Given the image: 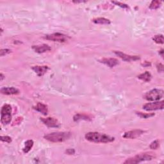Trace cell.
<instances>
[{"label": "cell", "instance_id": "8", "mask_svg": "<svg viewBox=\"0 0 164 164\" xmlns=\"http://www.w3.org/2000/svg\"><path fill=\"white\" fill-rule=\"evenodd\" d=\"M40 121L44 125L48 128H60V123L57 119L54 117H47V118H40Z\"/></svg>", "mask_w": 164, "mask_h": 164}, {"label": "cell", "instance_id": "31", "mask_svg": "<svg viewBox=\"0 0 164 164\" xmlns=\"http://www.w3.org/2000/svg\"><path fill=\"white\" fill-rule=\"evenodd\" d=\"M4 78H5V76L3 75V73L0 74V80L3 81V80Z\"/></svg>", "mask_w": 164, "mask_h": 164}, {"label": "cell", "instance_id": "17", "mask_svg": "<svg viewBox=\"0 0 164 164\" xmlns=\"http://www.w3.org/2000/svg\"><path fill=\"white\" fill-rule=\"evenodd\" d=\"M138 78L145 82H149L151 80V78H152V76H151L149 72L146 71L145 72H144V73L138 75Z\"/></svg>", "mask_w": 164, "mask_h": 164}, {"label": "cell", "instance_id": "6", "mask_svg": "<svg viewBox=\"0 0 164 164\" xmlns=\"http://www.w3.org/2000/svg\"><path fill=\"white\" fill-rule=\"evenodd\" d=\"M46 40L54 41V42H65L69 39V37L61 33H54L49 35H46L44 37Z\"/></svg>", "mask_w": 164, "mask_h": 164}, {"label": "cell", "instance_id": "28", "mask_svg": "<svg viewBox=\"0 0 164 164\" xmlns=\"http://www.w3.org/2000/svg\"><path fill=\"white\" fill-rule=\"evenodd\" d=\"M65 153L69 154V155H72L75 153V150L74 149H67L65 151Z\"/></svg>", "mask_w": 164, "mask_h": 164}, {"label": "cell", "instance_id": "5", "mask_svg": "<svg viewBox=\"0 0 164 164\" xmlns=\"http://www.w3.org/2000/svg\"><path fill=\"white\" fill-rule=\"evenodd\" d=\"M163 90L162 89H154L145 94L144 99L149 101H158L163 97Z\"/></svg>", "mask_w": 164, "mask_h": 164}, {"label": "cell", "instance_id": "11", "mask_svg": "<svg viewBox=\"0 0 164 164\" xmlns=\"http://www.w3.org/2000/svg\"><path fill=\"white\" fill-rule=\"evenodd\" d=\"M31 69L35 72L38 76L41 77L48 72V71L49 70V67L47 65H36L31 67Z\"/></svg>", "mask_w": 164, "mask_h": 164}, {"label": "cell", "instance_id": "19", "mask_svg": "<svg viewBox=\"0 0 164 164\" xmlns=\"http://www.w3.org/2000/svg\"><path fill=\"white\" fill-rule=\"evenodd\" d=\"M33 141L32 140H28L27 141L25 142L24 143V147H23V152L24 153H28L29 151L31 149L33 146Z\"/></svg>", "mask_w": 164, "mask_h": 164}, {"label": "cell", "instance_id": "32", "mask_svg": "<svg viewBox=\"0 0 164 164\" xmlns=\"http://www.w3.org/2000/svg\"><path fill=\"white\" fill-rule=\"evenodd\" d=\"M159 55H160L162 58L163 57V49H162L160 51H159Z\"/></svg>", "mask_w": 164, "mask_h": 164}, {"label": "cell", "instance_id": "7", "mask_svg": "<svg viewBox=\"0 0 164 164\" xmlns=\"http://www.w3.org/2000/svg\"><path fill=\"white\" fill-rule=\"evenodd\" d=\"M164 107L163 101H158L153 103H148L143 105V109L146 111H154V110H163Z\"/></svg>", "mask_w": 164, "mask_h": 164}, {"label": "cell", "instance_id": "2", "mask_svg": "<svg viewBox=\"0 0 164 164\" xmlns=\"http://www.w3.org/2000/svg\"><path fill=\"white\" fill-rule=\"evenodd\" d=\"M71 137L69 132H53L44 136L46 140L51 142H62L69 139Z\"/></svg>", "mask_w": 164, "mask_h": 164}, {"label": "cell", "instance_id": "9", "mask_svg": "<svg viewBox=\"0 0 164 164\" xmlns=\"http://www.w3.org/2000/svg\"><path fill=\"white\" fill-rule=\"evenodd\" d=\"M113 53H115V55H117L120 58H121L122 60H124L125 62H134L137 60H139L140 59V57L139 56H133V55H129L127 54H125V53H122L121 51H114Z\"/></svg>", "mask_w": 164, "mask_h": 164}, {"label": "cell", "instance_id": "12", "mask_svg": "<svg viewBox=\"0 0 164 164\" xmlns=\"http://www.w3.org/2000/svg\"><path fill=\"white\" fill-rule=\"evenodd\" d=\"M32 49L37 53H44L51 50V47L48 44H43L41 45L33 46Z\"/></svg>", "mask_w": 164, "mask_h": 164}, {"label": "cell", "instance_id": "25", "mask_svg": "<svg viewBox=\"0 0 164 164\" xmlns=\"http://www.w3.org/2000/svg\"><path fill=\"white\" fill-rule=\"evenodd\" d=\"M12 51L9 49H1V50H0V56H3L5 55H7L9 54V53H10Z\"/></svg>", "mask_w": 164, "mask_h": 164}, {"label": "cell", "instance_id": "29", "mask_svg": "<svg viewBox=\"0 0 164 164\" xmlns=\"http://www.w3.org/2000/svg\"><path fill=\"white\" fill-rule=\"evenodd\" d=\"M156 67L158 72H163V65L162 64H158L156 65Z\"/></svg>", "mask_w": 164, "mask_h": 164}, {"label": "cell", "instance_id": "18", "mask_svg": "<svg viewBox=\"0 0 164 164\" xmlns=\"http://www.w3.org/2000/svg\"><path fill=\"white\" fill-rule=\"evenodd\" d=\"M92 22L95 24H110L111 23L110 21L108 19L104 18V17H98V18H95L92 19Z\"/></svg>", "mask_w": 164, "mask_h": 164}, {"label": "cell", "instance_id": "15", "mask_svg": "<svg viewBox=\"0 0 164 164\" xmlns=\"http://www.w3.org/2000/svg\"><path fill=\"white\" fill-rule=\"evenodd\" d=\"M33 109L36 111L42 113L44 115H47L48 113V107L46 105L42 103H38L37 105L33 106Z\"/></svg>", "mask_w": 164, "mask_h": 164}, {"label": "cell", "instance_id": "27", "mask_svg": "<svg viewBox=\"0 0 164 164\" xmlns=\"http://www.w3.org/2000/svg\"><path fill=\"white\" fill-rule=\"evenodd\" d=\"M23 117H17L16 119L15 120V121L13 122V126L14 125H17V124H19L20 123L22 122V121H23Z\"/></svg>", "mask_w": 164, "mask_h": 164}, {"label": "cell", "instance_id": "1", "mask_svg": "<svg viewBox=\"0 0 164 164\" xmlns=\"http://www.w3.org/2000/svg\"><path fill=\"white\" fill-rule=\"evenodd\" d=\"M86 140L96 143H108L114 141L115 138L99 132H89L85 135Z\"/></svg>", "mask_w": 164, "mask_h": 164}, {"label": "cell", "instance_id": "4", "mask_svg": "<svg viewBox=\"0 0 164 164\" xmlns=\"http://www.w3.org/2000/svg\"><path fill=\"white\" fill-rule=\"evenodd\" d=\"M12 120V107L8 104L3 106L1 110V122L3 125L8 124Z\"/></svg>", "mask_w": 164, "mask_h": 164}, {"label": "cell", "instance_id": "33", "mask_svg": "<svg viewBox=\"0 0 164 164\" xmlns=\"http://www.w3.org/2000/svg\"><path fill=\"white\" fill-rule=\"evenodd\" d=\"M72 2L74 3H85L87 1H73Z\"/></svg>", "mask_w": 164, "mask_h": 164}, {"label": "cell", "instance_id": "22", "mask_svg": "<svg viewBox=\"0 0 164 164\" xmlns=\"http://www.w3.org/2000/svg\"><path fill=\"white\" fill-rule=\"evenodd\" d=\"M153 40L156 44H163L164 42L163 35H156L154 36V37H153Z\"/></svg>", "mask_w": 164, "mask_h": 164}, {"label": "cell", "instance_id": "24", "mask_svg": "<svg viewBox=\"0 0 164 164\" xmlns=\"http://www.w3.org/2000/svg\"><path fill=\"white\" fill-rule=\"evenodd\" d=\"M112 3L113 4H115V5H117V6H119V7H121L122 8H124V9H129L128 5H126V4H125V3H123L119 2V1H112Z\"/></svg>", "mask_w": 164, "mask_h": 164}, {"label": "cell", "instance_id": "16", "mask_svg": "<svg viewBox=\"0 0 164 164\" xmlns=\"http://www.w3.org/2000/svg\"><path fill=\"white\" fill-rule=\"evenodd\" d=\"M92 117L90 116L89 115H86L84 113H77L73 116V120L74 121L77 122L81 120H85V121H92Z\"/></svg>", "mask_w": 164, "mask_h": 164}, {"label": "cell", "instance_id": "13", "mask_svg": "<svg viewBox=\"0 0 164 164\" xmlns=\"http://www.w3.org/2000/svg\"><path fill=\"white\" fill-rule=\"evenodd\" d=\"M99 62L103 63L105 64L109 67H113L119 64V61L117 59L114 58H103L99 60Z\"/></svg>", "mask_w": 164, "mask_h": 164}, {"label": "cell", "instance_id": "20", "mask_svg": "<svg viewBox=\"0 0 164 164\" xmlns=\"http://www.w3.org/2000/svg\"><path fill=\"white\" fill-rule=\"evenodd\" d=\"M162 2L161 1H158V0H154V1H152L149 5V8L151 10H155V9H158L160 7L161 5H162Z\"/></svg>", "mask_w": 164, "mask_h": 164}, {"label": "cell", "instance_id": "3", "mask_svg": "<svg viewBox=\"0 0 164 164\" xmlns=\"http://www.w3.org/2000/svg\"><path fill=\"white\" fill-rule=\"evenodd\" d=\"M155 156L152 153H144L138 154L137 155L127 159L124 164H136L145 161H150L154 159Z\"/></svg>", "mask_w": 164, "mask_h": 164}, {"label": "cell", "instance_id": "21", "mask_svg": "<svg viewBox=\"0 0 164 164\" xmlns=\"http://www.w3.org/2000/svg\"><path fill=\"white\" fill-rule=\"evenodd\" d=\"M136 114L139 117L142 118V119H148L150 117H152L154 116V113H145L143 112H137Z\"/></svg>", "mask_w": 164, "mask_h": 164}, {"label": "cell", "instance_id": "30", "mask_svg": "<svg viewBox=\"0 0 164 164\" xmlns=\"http://www.w3.org/2000/svg\"><path fill=\"white\" fill-rule=\"evenodd\" d=\"M141 65H142L143 67H150V66L151 65V63H150L149 62L145 61V62H144V63H142V64Z\"/></svg>", "mask_w": 164, "mask_h": 164}, {"label": "cell", "instance_id": "26", "mask_svg": "<svg viewBox=\"0 0 164 164\" xmlns=\"http://www.w3.org/2000/svg\"><path fill=\"white\" fill-rule=\"evenodd\" d=\"M0 139H1L2 142H7V143H10L12 142L11 137H8V136H1Z\"/></svg>", "mask_w": 164, "mask_h": 164}, {"label": "cell", "instance_id": "23", "mask_svg": "<svg viewBox=\"0 0 164 164\" xmlns=\"http://www.w3.org/2000/svg\"><path fill=\"white\" fill-rule=\"evenodd\" d=\"M160 147V141L159 140H155L151 143L149 147L151 149L156 150Z\"/></svg>", "mask_w": 164, "mask_h": 164}, {"label": "cell", "instance_id": "14", "mask_svg": "<svg viewBox=\"0 0 164 164\" xmlns=\"http://www.w3.org/2000/svg\"><path fill=\"white\" fill-rule=\"evenodd\" d=\"M19 90L15 87H3L1 89V93L5 95H16L19 94Z\"/></svg>", "mask_w": 164, "mask_h": 164}, {"label": "cell", "instance_id": "10", "mask_svg": "<svg viewBox=\"0 0 164 164\" xmlns=\"http://www.w3.org/2000/svg\"><path fill=\"white\" fill-rule=\"evenodd\" d=\"M144 130H134L131 131H129L125 132L124 135H122V137L124 138H129V139H135L140 137L144 133Z\"/></svg>", "mask_w": 164, "mask_h": 164}]
</instances>
